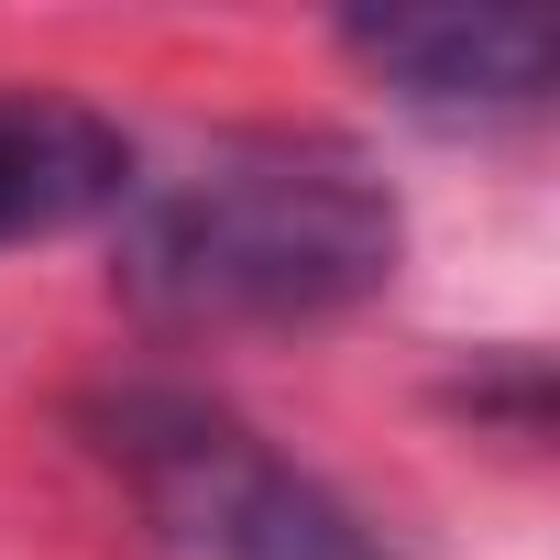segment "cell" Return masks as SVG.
Segmentation results:
<instances>
[{
  "label": "cell",
  "mask_w": 560,
  "mask_h": 560,
  "mask_svg": "<svg viewBox=\"0 0 560 560\" xmlns=\"http://www.w3.org/2000/svg\"><path fill=\"white\" fill-rule=\"evenodd\" d=\"M100 451L143 483L154 527L187 560H396L330 483H308L298 462H275L242 418L198 407V396H110L100 407Z\"/></svg>",
  "instance_id": "2"
},
{
  "label": "cell",
  "mask_w": 560,
  "mask_h": 560,
  "mask_svg": "<svg viewBox=\"0 0 560 560\" xmlns=\"http://www.w3.org/2000/svg\"><path fill=\"white\" fill-rule=\"evenodd\" d=\"M132 209V132L67 89H0V242H56Z\"/></svg>",
  "instance_id": "4"
},
{
  "label": "cell",
  "mask_w": 560,
  "mask_h": 560,
  "mask_svg": "<svg viewBox=\"0 0 560 560\" xmlns=\"http://www.w3.org/2000/svg\"><path fill=\"white\" fill-rule=\"evenodd\" d=\"M341 56L385 78V100L429 121H483V110H538L549 100V23L527 12H352Z\"/></svg>",
  "instance_id": "3"
},
{
  "label": "cell",
  "mask_w": 560,
  "mask_h": 560,
  "mask_svg": "<svg viewBox=\"0 0 560 560\" xmlns=\"http://www.w3.org/2000/svg\"><path fill=\"white\" fill-rule=\"evenodd\" d=\"M407 209L341 143H231L121 220V298L154 319H341L396 287Z\"/></svg>",
  "instance_id": "1"
}]
</instances>
